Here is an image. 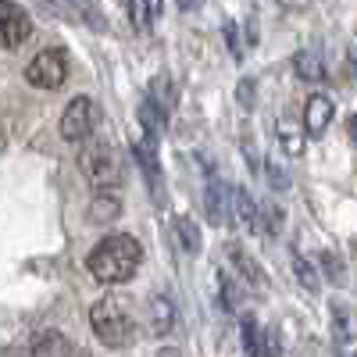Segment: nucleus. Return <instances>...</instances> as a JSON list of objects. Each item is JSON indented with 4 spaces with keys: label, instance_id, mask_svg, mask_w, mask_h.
<instances>
[{
    "label": "nucleus",
    "instance_id": "obj_1",
    "mask_svg": "<svg viewBox=\"0 0 357 357\" xmlns=\"http://www.w3.org/2000/svg\"><path fill=\"white\" fill-rule=\"evenodd\" d=\"M139 264H143V247H139L136 236H129V232L104 236V240L89 250V257H86L89 275H93L97 282H104V286L129 282L139 272Z\"/></svg>",
    "mask_w": 357,
    "mask_h": 357
},
{
    "label": "nucleus",
    "instance_id": "obj_2",
    "mask_svg": "<svg viewBox=\"0 0 357 357\" xmlns=\"http://www.w3.org/2000/svg\"><path fill=\"white\" fill-rule=\"evenodd\" d=\"M79 172L93 190H114L126 175L122 154L100 136H89V139L79 143Z\"/></svg>",
    "mask_w": 357,
    "mask_h": 357
},
{
    "label": "nucleus",
    "instance_id": "obj_3",
    "mask_svg": "<svg viewBox=\"0 0 357 357\" xmlns=\"http://www.w3.org/2000/svg\"><path fill=\"white\" fill-rule=\"evenodd\" d=\"M89 329H93V336L111 350L129 347L132 336H136L132 314L126 311V304L118 301V296H104V301H97L93 307H89Z\"/></svg>",
    "mask_w": 357,
    "mask_h": 357
},
{
    "label": "nucleus",
    "instance_id": "obj_4",
    "mask_svg": "<svg viewBox=\"0 0 357 357\" xmlns=\"http://www.w3.org/2000/svg\"><path fill=\"white\" fill-rule=\"evenodd\" d=\"M25 79H29V86H36V89H57L68 79V54L57 50V47L40 50L33 61L25 65Z\"/></svg>",
    "mask_w": 357,
    "mask_h": 357
},
{
    "label": "nucleus",
    "instance_id": "obj_5",
    "mask_svg": "<svg viewBox=\"0 0 357 357\" xmlns=\"http://www.w3.org/2000/svg\"><path fill=\"white\" fill-rule=\"evenodd\" d=\"M97 122H100L97 104L89 100V97H75V100H68V107L61 111V122H57V129H61V136H65L68 143H82V139L93 136Z\"/></svg>",
    "mask_w": 357,
    "mask_h": 357
},
{
    "label": "nucleus",
    "instance_id": "obj_6",
    "mask_svg": "<svg viewBox=\"0 0 357 357\" xmlns=\"http://www.w3.org/2000/svg\"><path fill=\"white\" fill-rule=\"evenodd\" d=\"M29 36H33V18H29L22 8H15L11 0H0V47H22Z\"/></svg>",
    "mask_w": 357,
    "mask_h": 357
},
{
    "label": "nucleus",
    "instance_id": "obj_7",
    "mask_svg": "<svg viewBox=\"0 0 357 357\" xmlns=\"http://www.w3.org/2000/svg\"><path fill=\"white\" fill-rule=\"evenodd\" d=\"M333 114H336L333 97H325V93H311V97H307V104H304V132H307L311 139L325 136V129H329V122H333Z\"/></svg>",
    "mask_w": 357,
    "mask_h": 357
},
{
    "label": "nucleus",
    "instance_id": "obj_8",
    "mask_svg": "<svg viewBox=\"0 0 357 357\" xmlns=\"http://www.w3.org/2000/svg\"><path fill=\"white\" fill-rule=\"evenodd\" d=\"M229 197L232 190L222 183L218 175H207V190H204V207H207V218L215 225H225L229 222Z\"/></svg>",
    "mask_w": 357,
    "mask_h": 357
},
{
    "label": "nucleus",
    "instance_id": "obj_9",
    "mask_svg": "<svg viewBox=\"0 0 357 357\" xmlns=\"http://www.w3.org/2000/svg\"><path fill=\"white\" fill-rule=\"evenodd\" d=\"M275 136H279V146L289 154V158H301L304 154V122H296L293 114H282L275 122Z\"/></svg>",
    "mask_w": 357,
    "mask_h": 357
},
{
    "label": "nucleus",
    "instance_id": "obj_10",
    "mask_svg": "<svg viewBox=\"0 0 357 357\" xmlns=\"http://www.w3.org/2000/svg\"><path fill=\"white\" fill-rule=\"evenodd\" d=\"M29 354H33V357H75V347H72L61 333L47 329V333H36V336H33V343H29Z\"/></svg>",
    "mask_w": 357,
    "mask_h": 357
},
{
    "label": "nucleus",
    "instance_id": "obj_11",
    "mask_svg": "<svg viewBox=\"0 0 357 357\" xmlns=\"http://www.w3.org/2000/svg\"><path fill=\"white\" fill-rule=\"evenodd\" d=\"M165 15V0H129V22L146 33V29H154Z\"/></svg>",
    "mask_w": 357,
    "mask_h": 357
},
{
    "label": "nucleus",
    "instance_id": "obj_12",
    "mask_svg": "<svg viewBox=\"0 0 357 357\" xmlns=\"http://www.w3.org/2000/svg\"><path fill=\"white\" fill-rule=\"evenodd\" d=\"M118 215H122V200H118L111 190H97L93 204H89V222H93V225H107Z\"/></svg>",
    "mask_w": 357,
    "mask_h": 357
},
{
    "label": "nucleus",
    "instance_id": "obj_13",
    "mask_svg": "<svg viewBox=\"0 0 357 357\" xmlns=\"http://www.w3.org/2000/svg\"><path fill=\"white\" fill-rule=\"evenodd\" d=\"M293 68H296V75H301L304 82H321L325 75H329V68H325V61H321V54L311 47V50H301L293 57Z\"/></svg>",
    "mask_w": 357,
    "mask_h": 357
},
{
    "label": "nucleus",
    "instance_id": "obj_14",
    "mask_svg": "<svg viewBox=\"0 0 357 357\" xmlns=\"http://www.w3.org/2000/svg\"><path fill=\"white\" fill-rule=\"evenodd\" d=\"M132 158L139 161V168H143V175H146V183L158 190V183H161V165H158V158H154V139L132 143Z\"/></svg>",
    "mask_w": 357,
    "mask_h": 357
},
{
    "label": "nucleus",
    "instance_id": "obj_15",
    "mask_svg": "<svg viewBox=\"0 0 357 357\" xmlns=\"http://www.w3.org/2000/svg\"><path fill=\"white\" fill-rule=\"evenodd\" d=\"M229 211L240 218L243 229H257V200H254L247 190H232V197H229Z\"/></svg>",
    "mask_w": 357,
    "mask_h": 357
},
{
    "label": "nucleus",
    "instance_id": "obj_16",
    "mask_svg": "<svg viewBox=\"0 0 357 357\" xmlns=\"http://www.w3.org/2000/svg\"><path fill=\"white\" fill-rule=\"evenodd\" d=\"M172 325H175V307H172V301H165V296H154V301H151V333L165 336Z\"/></svg>",
    "mask_w": 357,
    "mask_h": 357
},
{
    "label": "nucleus",
    "instance_id": "obj_17",
    "mask_svg": "<svg viewBox=\"0 0 357 357\" xmlns=\"http://www.w3.org/2000/svg\"><path fill=\"white\" fill-rule=\"evenodd\" d=\"M175 240L183 247V254H200V229L193 218H175Z\"/></svg>",
    "mask_w": 357,
    "mask_h": 357
},
{
    "label": "nucleus",
    "instance_id": "obj_18",
    "mask_svg": "<svg viewBox=\"0 0 357 357\" xmlns=\"http://www.w3.org/2000/svg\"><path fill=\"white\" fill-rule=\"evenodd\" d=\"M139 122H143V129H146V139H158V132L165 129V111L158 107L154 97L139 104Z\"/></svg>",
    "mask_w": 357,
    "mask_h": 357
},
{
    "label": "nucleus",
    "instance_id": "obj_19",
    "mask_svg": "<svg viewBox=\"0 0 357 357\" xmlns=\"http://www.w3.org/2000/svg\"><path fill=\"white\" fill-rule=\"evenodd\" d=\"M225 254H229V261H236V268L243 272V279H250L254 286H264V279H261V272H257V264H254V261H250L240 247H229Z\"/></svg>",
    "mask_w": 357,
    "mask_h": 357
},
{
    "label": "nucleus",
    "instance_id": "obj_20",
    "mask_svg": "<svg viewBox=\"0 0 357 357\" xmlns=\"http://www.w3.org/2000/svg\"><path fill=\"white\" fill-rule=\"evenodd\" d=\"M257 225H264L268 232H279V229H282V211H279L272 200L257 204Z\"/></svg>",
    "mask_w": 357,
    "mask_h": 357
},
{
    "label": "nucleus",
    "instance_id": "obj_21",
    "mask_svg": "<svg viewBox=\"0 0 357 357\" xmlns=\"http://www.w3.org/2000/svg\"><path fill=\"white\" fill-rule=\"evenodd\" d=\"M293 272H296V279H301V286H307V293H318V275L304 257H293Z\"/></svg>",
    "mask_w": 357,
    "mask_h": 357
},
{
    "label": "nucleus",
    "instance_id": "obj_22",
    "mask_svg": "<svg viewBox=\"0 0 357 357\" xmlns=\"http://www.w3.org/2000/svg\"><path fill=\"white\" fill-rule=\"evenodd\" d=\"M268 183H272V190H289V175L275 158H268Z\"/></svg>",
    "mask_w": 357,
    "mask_h": 357
},
{
    "label": "nucleus",
    "instance_id": "obj_23",
    "mask_svg": "<svg viewBox=\"0 0 357 357\" xmlns=\"http://www.w3.org/2000/svg\"><path fill=\"white\" fill-rule=\"evenodd\" d=\"M254 93H257V82L254 79H243L240 86H236V100H240L243 107H254V100H257Z\"/></svg>",
    "mask_w": 357,
    "mask_h": 357
},
{
    "label": "nucleus",
    "instance_id": "obj_24",
    "mask_svg": "<svg viewBox=\"0 0 357 357\" xmlns=\"http://www.w3.org/2000/svg\"><path fill=\"white\" fill-rule=\"evenodd\" d=\"M243 347L250 350V354H257V321L247 314L243 318Z\"/></svg>",
    "mask_w": 357,
    "mask_h": 357
},
{
    "label": "nucleus",
    "instance_id": "obj_25",
    "mask_svg": "<svg viewBox=\"0 0 357 357\" xmlns=\"http://www.w3.org/2000/svg\"><path fill=\"white\" fill-rule=\"evenodd\" d=\"M178 8H183V11H197V8H204V0H178Z\"/></svg>",
    "mask_w": 357,
    "mask_h": 357
},
{
    "label": "nucleus",
    "instance_id": "obj_26",
    "mask_svg": "<svg viewBox=\"0 0 357 357\" xmlns=\"http://www.w3.org/2000/svg\"><path fill=\"white\" fill-rule=\"evenodd\" d=\"M158 357H178V350H172V347H168V350H161Z\"/></svg>",
    "mask_w": 357,
    "mask_h": 357
}]
</instances>
